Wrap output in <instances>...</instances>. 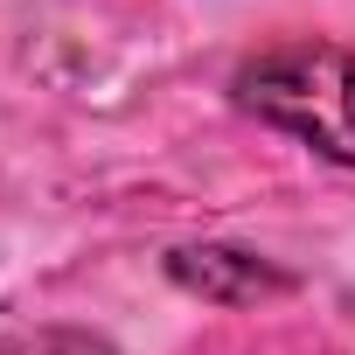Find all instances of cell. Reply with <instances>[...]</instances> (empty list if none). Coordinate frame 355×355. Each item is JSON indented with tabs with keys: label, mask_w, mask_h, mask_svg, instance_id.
<instances>
[{
	"label": "cell",
	"mask_w": 355,
	"mask_h": 355,
	"mask_svg": "<svg viewBox=\"0 0 355 355\" xmlns=\"http://www.w3.org/2000/svg\"><path fill=\"white\" fill-rule=\"evenodd\" d=\"M230 98L258 125L313 146L334 167H355V49L313 42V35L272 42V49L237 63Z\"/></svg>",
	"instance_id": "1"
},
{
	"label": "cell",
	"mask_w": 355,
	"mask_h": 355,
	"mask_svg": "<svg viewBox=\"0 0 355 355\" xmlns=\"http://www.w3.org/2000/svg\"><path fill=\"white\" fill-rule=\"evenodd\" d=\"M167 279L209 300V306H265V300H286L300 279L279 272L272 258L258 251H237V244H182V251H167Z\"/></svg>",
	"instance_id": "2"
}]
</instances>
